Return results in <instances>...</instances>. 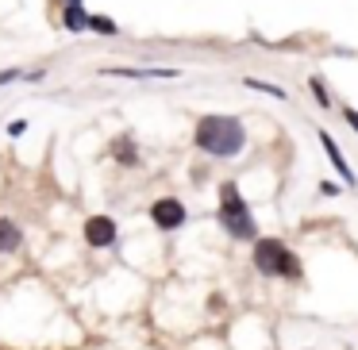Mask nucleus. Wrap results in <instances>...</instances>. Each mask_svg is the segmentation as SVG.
<instances>
[{
	"label": "nucleus",
	"mask_w": 358,
	"mask_h": 350,
	"mask_svg": "<svg viewBox=\"0 0 358 350\" xmlns=\"http://www.w3.org/2000/svg\"><path fill=\"white\" fill-rule=\"evenodd\" d=\"M196 147L212 158H235L243 147H247V131L235 116H204L196 124Z\"/></svg>",
	"instance_id": "1"
},
{
	"label": "nucleus",
	"mask_w": 358,
	"mask_h": 350,
	"mask_svg": "<svg viewBox=\"0 0 358 350\" xmlns=\"http://www.w3.org/2000/svg\"><path fill=\"white\" fill-rule=\"evenodd\" d=\"M220 224L227 227L231 239H258V227H255V219H250V208L239 196V185H235V181H224V185H220Z\"/></svg>",
	"instance_id": "2"
},
{
	"label": "nucleus",
	"mask_w": 358,
	"mask_h": 350,
	"mask_svg": "<svg viewBox=\"0 0 358 350\" xmlns=\"http://www.w3.org/2000/svg\"><path fill=\"white\" fill-rule=\"evenodd\" d=\"M255 265L266 277H289V281L301 277V258L278 239H255Z\"/></svg>",
	"instance_id": "3"
},
{
	"label": "nucleus",
	"mask_w": 358,
	"mask_h": 350,
	"mask_svg": "<svg viewBox=\"0 0 358 350\" xmlns=\"http://www.w3.org/2000/svg\"><path fill=\"white\" fill-rule=\"evenodd\" d=\"M150 219H155V227H162V231H178V227L185 224V204L173 200V196H162V200L150 204Z\"/></svg>",
	"instance_id": "4"
},
{
	"label": "nucleus",
	"mask_w": 358,
	"mask_h": 350,
	"mask_svg": "<svg viewBox=\"0 0 358 350\" xmlns=\"http://www.w3.org/2000/svg\"><path fill=\"white\" fill-rule=\"evenodd\" d=\"M116 239H120V231H116V219L112 216H89L85 219V242L89 247H112Z\"/></svg>",
	"instance_id": "5"
},
{
	"label": "nucleus",
	"mask_w": 358,
	"mask_h": 350,
	"mask_svg": "<svg viewBox=\"0 0 358 350\" xmlns=\"http://www.w3.org/2000/svg\"><path fill=\"white\" fill-rule=\"evenodd\" d=\"M108 78H135V81H166L178 78V70H162V66H108Z\"/></svg>",
	"instance_id": "6"
},
{
	"label": "nucleus",
	"mask_w": 358,
	"mask_h": 350,
	"mask_svg": "<svg viewBox=\"0 0 358 350\" xmlns=\"http://www.w3.org/2000/svg\"><path fill=\"white\" fill-rule=\"evenodd\" d=\"M320 143H324V150H327V158H331L335 173H339V177L347 181L350 189H355V185H358V177H355V170H350V162H347V158H343V150L335 147V139H331V135H327V131H320Z\"/></svg>",
	"instance_id": "7"
},
{
	"label": "nucleus",
	"mask_w": 358,
	"mask_h": 350,
	"mask_svg": "<svg viewBox=\"0 0 358 350\" xmlns=\"http://www.w3.org/2000/svg\"><path fill=\"white\" fill-rule=\"evenodd\" d=\"M112 158H116L120 166H135V162H139V147H135L131 135H120V139L112 143Z\"/></svg>",
	"instance_id": "8"
},
{
	"label": "nucleus",
	"mask_w": 358,
	"mask_h": 350,
	"mask_svg": "<svg viewBox=\"0 0 358 350\" xmlns=\"http://www.w3.org/2000/svg\"><path fill=\"white\" fill-rule=\"evenodd\" d=\"M24 242V235H20V227L12 224V219L0 216V254H12V250Z\"/></svg>",
	"instance_id": "9"
},
{
	"label": "nucleus",
	"mask_w": 358,
	"mask_h": 350,
	"mask_svg": "<svg viewBox=\"0 0 358 350\" xmlns=\"http://www.w3.org/2000/svg\"><path fill=\"white\" fill-rule=\"evenodd\" d=\"M89 20H93V16H85V12H81V4H70V8H66V16H62V24L70 27V31H85Z\"/></svg>",
	"instance_id": "10"
},
{
	"label": "nucleus",
	"mask_w": 358,
	"mask_h": 350,
	"mask_svg": "<svg viewBox=\"0 0 358 350\" xmlns=\"http://www.w3.org/2000/svg\"><path fill=\"white\" fill-rule=\"evenodd\" d=\"M247 89H255V93H266V96H273V101H285V89H278V85H270V81H258V78H247L243 81Z\"/></svg>",
	"instance_id": "11"
},
{
	"label": "nucleus",
	"mask_w": 358,
	"mask_h": 350,
	"mask_svg": "<svg viewBox=\"0 0 358 350\" xmlns=\"http://www.w3.org/2000/svg\"><path fill=\"white\" fill-rule=\"evenodd\" d=\"M308 89H312V96H316V104H320V108H327V104H331V96H327L324 78H312V81H308Z\"/></svg>",
	"instance_id": "12"
},
{
	"label": "nucleus",
	"mask_w": 358,
	"mask_h": 350,
	"mask_svg": "<svg viewBox=\"0 0 358 350\" xmlns=\"http://www.w3.org/2000/svg\"><path fill=\"white\" fill-rule=\"evenodd\" d=\"M89 27H93L96 35H120V27L112 24L108 16H93V20H89Z\"/></svg>",
	"instance_id": "13"
},
{
	"label": "nucleus",
	"mask_w": 358,
	"mask_h": 350,
	"mask_svg": "<svg viewBox=\"0 0 358 350\" xmlns=\"http://www.w3.org/2000/svg\"><path fill=\"white\" fill-rule=\"evenodd\" d=\"M343 119H347V124L358 131V108H350V104H347V108H343Z\"/></svg>",
	"instance_id": "14"
},
{
	"label": "nucleus",
	"mask_w": 358,
	"mask_h": 350,
	"mask_svg": "<svg viewBox=\"0 0 358 350\" xmlns=\"http://www.w3.org/2000/svg\"><path fill=\"white\" fill-rule=\"evenodd\" d=\"M20 70H0V85H8V81H16Z\"/></svg>",
	"instance_id": "15"
}]
</instances>
